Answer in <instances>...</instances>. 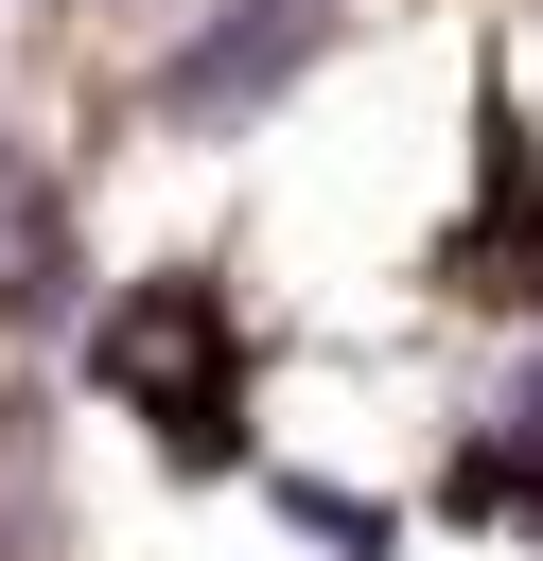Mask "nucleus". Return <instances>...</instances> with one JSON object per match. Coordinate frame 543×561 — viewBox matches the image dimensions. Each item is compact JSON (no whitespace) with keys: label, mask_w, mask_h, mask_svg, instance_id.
<instances>
[{"label":"nucleus","mask_w":543,"mask_h":561,"mask_svg":"<svg viewBox=\"0 0 543 561\" xmlns=\"http://www.w3.org/2000/svg\"><path fill=\"white\" fill-rule=\"evenodd\" d=\"M105 386L158 421V456H193V473H228V456H245V421H228L245 351H228V298H210V280L123 298V316H105Z\"/></svg>","instance_id":"1"},{"label":"nucleus","mask_w":543,"mask_h":561,"mask_svg":"<svg viewBox=\"0 0 543 561\" xmlns=\"http://www.w3.org/2000/svg\"><path fill=\"white\" fill-rule=\"evenodd\" d=\"M315 70V0H228L175 70H158V123H245V105H280Z\"/></svg>","instance_id":"2"},{"label":"nucleus","mask_w":543,"mask_h":561,"mask_svg":"<svg viewBox=\"0 0 543 561\" xmlns=\"http://www.w3.org/2000/svg\"><path fill=\"white\" fill-rule=\"evenodd\" d=\"M0 316H70V228L18 158H0Z\"/></svg>","instance_id":"3"},{"label":"nucleus","mask_w":543,"mask_h":561,"mask_svg":"<svg viewBox=\"0 0 543 561\" xmlns=\"http://www.w3.org/2000/svg\"><path fill=\"white\" fill-rule=\"evenodd\" d=\"M280 526H298V543H333V561H403V526H385L368 491H315V473H280Z\"/></svg>","instance_id":"4"}]
</instances>
